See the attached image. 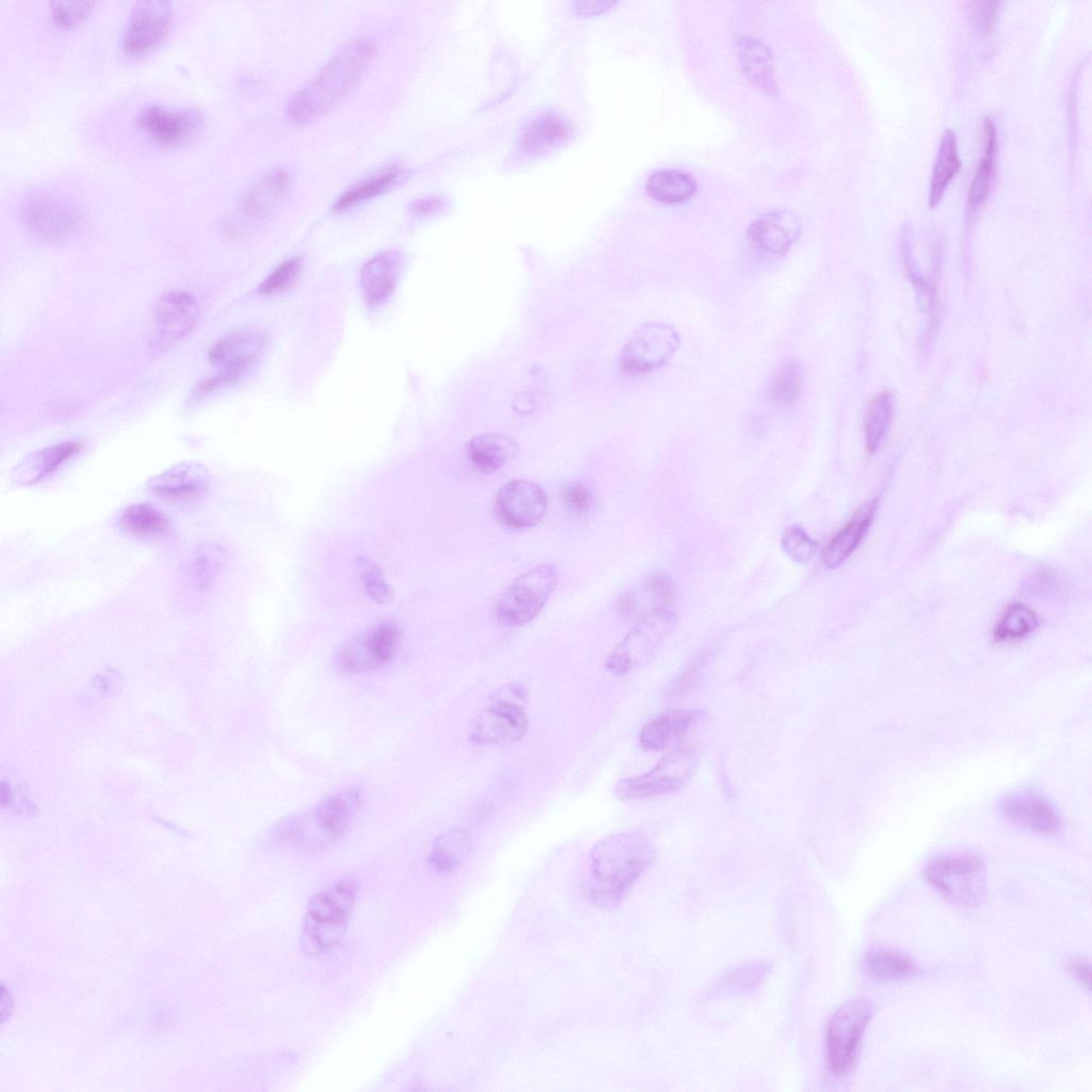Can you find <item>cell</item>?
I'll return each mask as SVG.
<instances>
[{
  "mask_svg": "<svg viewBox=\"0 0 1092 1092\" xmlns=\"http://www.w3.org/2000/svg\"><path fill=\"white\" fill-rule=\"evenodd\" d=\"M375 52V44L367 37L346 43L290 97L286 106L289 119L304 125L330 112L357 83Z\"/></svg>",
  "mask_w": 1092,
  "mask_h": 1092,
  "instance_id": "1",
  "label": "cell"
},
{
  "mask_svg": "<svg viewBox=\"0 0 1092 1092\" xmlns=\"http://www.w3.org/2000/svg\"><path fill=\"white\" fill-rule=\"evenodd\" d=\"M654 857L652 841L640 832H617L600 839L590 855L593 901L605 908L617 904Z\"/></svg>",
  "mask_w": 1092,
  "mask_h": 1092,
  "instance_id": "2",
  "label": "cell"
},
{
  "mask_svg": "<svg viewBox=\"0 0 1092 1092\" xmlns=\"http://www.w3.org/2000/svg\"><path fill=\"white\" fill-rule=\"evenodd\" d=\"M362 804L354 789L322 800L314 809L280 819L272 828L274 840L306 850H319L340 839L352 824Z\"/></svg>",
  "mask_w": 1092,
  "mask_h": 1092,
  "instance_id": "3",
  "label": "cell"
},
{
  "mask_svg": "<svg viewBox=\"0 0 1092 1092\" xmlns=\"http://www.w3.org/2000/svg\"><path fill=\"white\" fill-rule=\"evenodd\" d=\"M356 894L357 884L344 879L311 898L302 929V946L307 953L322 952L340 941Z\"/></svg>",
  "mask_w": 1092,
  "mask_h": 1092,
  "instance_id": "4",
  "label": "cell"
},
{
  "mask_svg": "<svg viewBox=\"0 0 1092 1092\" xmlns=\"http://www.w3.org/2000/svg\"><path fill=\"white\" fill-rule=\"evenodd\" d=\"M925 877L944 897L961 906H978L986 895L985 865L975 854L934 857L926 865Z\"/></svg>",
  "mask_w": 1092,
  "mask_h": 1092,
  "instance_id": "5",
  "label": "cell"
},
{
  "mask_svg": "<svg viewBox=\"0 0 1092 1092\" xmlns=\"http://www.w3.org/2000/svg\"><path fill=\"white\" fill-rule=\"evenodd\" d=\"M557 566L542 563L518 576L499 596L495 605L497 621L505 627H520L531 622L543 609L557 585Z\"/></svg>",
  "mask_w": 1092,
  "mask_h": 1092,
  "instance_id": "6",
  "label": "cell"
},
{
  "mask_svg": "<svg viewBox=\"0 0 1092 1092\" xmlns=\"http://www.w3.org/2000/svg\"><path fill=\"white\" fill-rule=\"evenodd\" d=\"M700 762L696 748L678 745L647 772L621 780L615 786L619 799L637 800L669 794L684 787L695 774Z\"/></svg>",
  "mask_w": 1092,
  "mask_h": 1092,
  "instance_id": "7",
  "label": "cell"
},
{
  "mask_svg": "<svg viewBox=\"0 0 1092 1092\" xmlns=\"http://www.w3.org/2000/svg\"><path fill=\"white\" fill-rule=\"evenodd\" d=\"M873 1008L864 998L842 1003L826 1025L825 1046L829 1066L834 1075H848L855 1066L865 1030Z\"/></svg>",
  "mask_w": 1092,
  "mask_h": 1092,
  "instance_id": "8",
  "label": "cell"
},
{
  "mask_svg": "<svg viewBox=\"0 0 1092 1092\" xmlns=\"http://www.w3.org/2000/svg\"><path fill=\"white\" fill-rule=\"evenodd\" d=\"M400 641L399 626L380 622L348 639L338 649L336 662L347 673H366L389 662Z\"/></svg>",
  "mask_w": 1092,
  "mask_h": 1092,
  "instance_id": "9",
  "label": "cell"
},
{
  "mask_svg": "<svg viewBox=\"0 0 1092 1092\" xmlns=\"http://www.w3.org/2000/svg\"><path fill=\"white\" fill-rule=\"evenodd\" d=\"M679 336L670 325L647 322L632 334L620 356L621 370L643 374L665 365L679 348Z\"/></svg>",
  "mask_w": 1092,
  "mask_h": 1092,
  "instance_id": "10",
  "label": "cell"
},
{
  "mask_svg": "<svg viewBox=\"0 0 1092 1092\" xmlns=\"http://www.w3.org/2000/svg\"><path fill=\"white\" fill-rule=\"evenodd\" d=\"M23 225L36 237L47 241H63L81 227L79 210L63 198L49 194L28 196L20 207Z\"/></svg>",
  "mask_w": 1092,
  "mask_h": 1092,
  "instance_id": "11",
  "label": "cell"
},
{
  "mask_svg": "<svg viewBox=\"0 0 1092 1092\" xmlns=\"http://www.w3.org/2000/svg\"><path fill=\"white\" fill-rule=\"evenodd\" d=\"M674 623L675 616L667 609L641 617L609 655L607 670L619 676L627 673L656 649Z\"/></svg>",
  "mask_w": 1092,
  "mask_h": 1092,
  "instance_id": "12",
  "label": "cell"
},
{
  "mask_svg": "<svg viewBox=\"0 0 1092 1092\" xmlns=\"http://www.w3.org/2000/svg\"><path fill=\"white\" fill-rule=\"evenodd\" d=\"M199 312L198 302L191 292L174 290L164 293L156 305L150 349L164 352L177 344L193 330Z\"/></svg>",
  "mask_w": 1092,
  "mask_h": 1092,
  "instance_id": "13",
  "label": "cell"
},
{
  "mask_svg": "<svg viewBox=\"0 0 1092 1092\" xmlns=\"http://www.w3.org/2000/svg\"><path fill=\"white\" fill-rule=\"evenodd\" d=\"M529 720L523 704L509 697H496L478 716L470 740L477 745H505L526 734Z\"/></svg>",
  "mask_w": 1092,
  "mask_h": 1092,
  "instance_id": "14",
  "label": "cell"
},
{
  "mask_svg": "<svg viewBox=\"0 0 1092 1092\" xmlns=\"http://www.w3.org/2000/svg\"><path fill=\"white\" fill-rule=\"evenodd\" d=\"M172 17L173 9L168 1L148 0L134 3L123 33L124 52L139 57L155 49L167 34Z\"/></svg>",
  "mask_w": 1092,
  "mask_h": 1092,
  "instance_id": "15",
  "label": "cell"
},
{
  "mask_svg": "<svg viewBox=\"0 0 1092 1092\" xmlns=\"http://www.w3.org/2000/svg\"><path fill=\"white\" fill-rule=\"evenodd\" d=\"M204 115L196 108L171 109L158 103L142 108L136 115V125L156 143L164 146L179 145L198 133Z\"/></svg>",
  "mask_w": 1092,
  "mask_h": 1092,
  "instance_id": "16",
  "label": "cell"
},
{
  "mask_svg": "<svg viewBox=\"0 0 1092 1092\" xmlns=\"http://www.w3.org/2000/svg\"><path fill=\"white\" fill-rule=\"evenodd\" d=\"M494 508L502 524L518 529L529 528L535 526L544 517L547 510V496L544 489L534 482L514 479L498 491Z\"/></svg>",
  "mask_w": 1092,
  "mask_h": 1092,
  "instance_id": "17",
  "label": "cell"
},
{
  "mask_svg": "<svg viewBox=\"0 0 1092 1092\" xmlns=\"http://www.w3.org/2000/svg\"><path fill=\"white\" fill-rule=\"evenodd\" d=\"M801 231L802 225L797 215L788 210H775L756 219L746 237L760 252L780 256L788 252Z\"/></svg>",
  "mask_w": 1092,
  "mask_h": 1092,
  "instance_id": "18",
  "label": "cell"
},
{
  "mask_svg": "<svg viewBox=\"0 0 1092 1092\" xmlns=\"http://www.w3.org/2000/svg\"><path fill=\"white\" fill-rule=\"evenodd\" d=\"M267 335L258 328H241L216 341L208 352L211 364L222 369L240 373L252 365L263 352Z\"/></svg>",
  "mask_w": 1092,
  "mask_h": 1092,
  "instance_id": "19",
  "label": "cell"
},
{
  "mask_svg": "<svg viewBox=\"0 0 1092 1092\" xmlns=\"http://www.w3.org/2000/svg\"><path fill=\"white\" fill-rule=\"evenodd\" d=\"M146 485L158 497L171 500H191L207 492L209 473L207 468L198 462H181L151 477Z\"/></svg>",
  "mask_w": 1092,
  "mask_h": 1092,
  "instance_id": "20",
  "label": "cell"
},
{
  "mask_svg": "<svg viewBox=\"0 0 1092 1092\" xmlns=\"http://www.w3.org/2000/svg\"><path fill=\"white\" fill-rule=\"evenodd\" d=\"M291 187L289 173L274 168L254 180L240 196L241 211L254 220L270 218L285 202Z\"/></svg>",
  "mask_w": 1092,
  "mask_h": 1092,
  "instance_id": "21",
  "label": "cell"
},
{
  "mask_svg": "<svg viewBox=\"0 0 1092 1092\" xmlns=\"http://www.w3.org/2000/svg\"><path fill=\"white\" fill-rule=\"evenodd\" d=\"M1001 810L1015 825L1040 835L1055 834L1060 826L1055 808L1045 798L1034 792L1008 796L1001 804Z\"/></svg>",
  "mask_w": 1092,
  "mask_h": 1092,
  "instance_id": "22",
  "label": "cell"
},
{
  "mask_svg": "<svg viewBox=\"0 0 1092 1092\" xmlns=\"http://www.w3.org/2000/svg\"><path fill=\"white\" fill-rule=\"evenodd\" d=\"M700 718L697 710L674 709L661 712L647 721L639 734L640 745L646 751L660 752L680 745L679 741L687 735Z\"/></svg>",
  "mask_w": 1092,
  "mask_h": 1092,
  "instance_id": "23",
  "label": "cell"
},
{
  "mask_svg": "<svg viewBox=\"0 0 1092 1092\" xmlns=\"http://www.w3.org/2000/svg\"><path fill=\"white\" fill-rule=\"evenodd\" d=\"M81 448L80 441L70 440L34 451L13 468L11 479L18 485L35 484L78 454Z\"/></svg>",
  "mask_w": 1092,
  "mask_h": 1092,
  "instance_id": "24",
  "label": "cell"
},
{
  "mask_svg": "<svg viewBox=\"0 0 1092 1092\" xmlns=\"http://www.w3.org/2000/svg\"><path fill=\"white\" fill-rule=\"evenodd\" d=\"M877 508V499L861 505L850 520L828 543L822 552V562L826 567L839 566L854 552L867 533Z\"/></svg>",
  "mask_w": 1092,
  "mask_h": 1092,
  "instance_id": "25",
  "label": "cell"
},
{
  "mask_svg": "<svg viewBox=\"0 0 1092 1092\" xmlns=\"http://www.w3.org/2000/svg\"><path fill=\"white\" fill-rule=\"evenodd\" d=\"M400 269V255L392 252L383 253L366 262L360 272L365 301L370 305L384 302L396 286Z\"/></svg>",
  "mask_w": 1092,
  "mask_h": 1092,
  "instance_id": "26",
  "label": "cell"
},
{
  "mask_svg": "<svg viewBox=\"0 0 1092 1092\" xmlns=\"http://www.w3.org/2000/svg\"><path fill=\"white\" fill-rule=\"evenodd\" d=\"M518 452L516 441L505 434L488 433L471 438L466 446V455L471 465L484 473L503 467Z\"/></svg>",
  "mask_w": 1092,
  "mask_h": 1092,
  "instance_id": "27",
  "label": "cell"
},
{
  "mask_svg": "<svg viewBox=\"0 0 1092 1092\" xmlns=\"http://www.w3.org/2000/svg\"><path fill=\"white\" fill-rule=\"evenodd\" d=\"M671 595L670 582L661 576H653L621 597L619 607L624 614L643 617L665 609Z\"/></svg>",
  "mask_w": 1092,
  "mask_h": 1092,
  "instance_id": "28",
  "label": "cell"
},
{
  "mask_svg": "<svg viewBox=\"0 0 1092 1092\" xmlns=\"http://www.w3.org/2000/svg\"><path fill=\"white\" fill-rule=\"evenodd\" d=\"M961 167L957 134L952 130H946L941 139L931 176L928 197L930 208H934L941 202L948 184Z\"/></svg>",
  "mask_w": 1092,
  "mask_h": 1092,
  "instance_id": "29",
  "label": "cell"
},
{
  "mask_svg": "<svg viewBox=\"0 0 1092 1092\" xmlns=\"http://www.w3.org/2000/svg\"><path fill=\"white\" fill-rule=\"evenodd\" d=\"M571 131L572 126L563 116L546 113L526 125L521 133V143L529 151L542 152L563 142Z\"/></svg>",
  "mask_w": 1092,
  "mask_h": 1092,
  "instance_id": "30",
  "label": "cell"
},
{
  "mask_svg": "<svg viewBox=\"0 0 1092 1092\" xmlns=\"http://www.w3.org/2000/svg\"><path fill=\"white\" fill-rule=\"evenodd\" d=\"M984 149L968 189V207L979 208L987 198L995 172L996 127L990 117L983 122Z\"/></svg>",
  "mask_w": 1092,
  "mask_h": 1092,
  "instance_id": "31",
  "label": "cell"
},
{
  "mask_svg": "<svg viewBox=\"0 0 1092 1092\" xmlns=\"http://www.w3.org/2000/svg\"><path fill=\"white\" fill-rule=\"evenodd\" d=\"M404 173L399 166H388L359 180L340 195L334 204L335 210L351 209L384 193L401 180Z\"/></svg>",
  "mask_w": 1092,
  "mask_h": 1092,
  "instance_id": "32",
  "label": "cell"
},
{
  "mask_svg": "<svg viewBox=\"0 0 1092 1092\" xmlns=\"http://www.w3.org/2000/svg\"><path fill=\"white\" fill-rule=\"evenodd\" d=\"M471 849V839L463 829H451L438 835L429 856L436 871L448 873L456 869Z\"/></svg>",
  "mask_w": 1092,
  "mask_h": 1092,
  "instance_id": "33",
  "label": "cell"
},
{
  "mask_svg": "<svg viewBox=\"0 0 1092 1092\" xmlns=\"http://www.w3.org/2000/svg\"><path fill=\"white\" fill-rule=\"evenodd\" d=\"M226 549L215 543H202L193 549L188 563V577L198 590L208 589L224 568Z\"/></svg>",
  "mask_w": 1092,
  "mask_h": 1092,
  "instance_id": "34",
  "label": "cell"
},
{
  "mask_svg": "<svg viewBox=\"0 0 1092 1092\" xmlns=\"http://www.w3.org/2000/svg\"><path fill=\"white\" fill-rule=\"evenodd\" d=\"M647 192L655 199L677 204L690 198L696 183L693 177L679 170H661L653 173L646 181Z\"/></svg>",
  "mask_w": 1092,
  "mask_h": 1092,
  "instance_id": "35",
  "label": "cell"
},
{
  "mask_svg": "<svg viewBox=\"0 0 1092 1092\" xmlns=\"http://www.w3.org/2000/svg\"><path fill=\"white\" fill-rule=\"evenodd\" d=\"M866 970L883 981H897L912 976L917 965L909 956L892 949H873L864 958Z\"/></svg>",
  "mask_w": 1092,
  "mask_h": 1092,
  "instance_id": "36",
  "label": "cell"
},
{
  "mask_svg": "<svg viewBox=\"0 0 1092 1092\" xmlns=\"http://www.w3.org/2000/svg\"><path fill=\"white\" fill-rule=\"evenodd\" d=\"M741 43L740 62L745 76L764 91L774 93L776 85L769 49L755 39Z\"/></svg>",
  "mask_w": 1092,
  "mask_h": 1092,
  "instance_id": "37",
  "label": "cell"
},
{
  "mask_svg": "<svg viewBox=\"0 0 1092 1092\" xmlns=\"http://www.w3.org/2000/svg\"><path fill=\"white\" fill-rule=\"evenodd\" d=\"M894 398L884 390L873 396L866 408L864 420L865 446L869 453L878 451L893 418Z\"/></svg>",
  "mask_w": 1092,
  "mask_h": 1092,
  "instance_id": "38",
  "label": "cell"
},
{
  "mask_svg": "<svg viewBox=\"0 0 1092 1092\" xmlns=\"http://www.w3.org/2000/svg\"><path fill=\"white\" fill-rule=\"evenodd\" d=\"M119 525L127 532L142 537L163 535L170 529L164 515L146 502L126 507L119 515Z\"/></svg>",
  "mask_w": 1092,
  "mask_h": 1092,
  "instance_id": "39",
  "label": "cell"
},
{
  "mask_svg": "<svg viewBox=\"0 0 1092 1092\" xmlns=\"http://www.w3.org/2000/svg\"><path fill=\"white\" fill-rule=\"evenodd\" d=\"M803 367L796 358L786 360L774 373L770 386L769 397L780 406L793 404L801 391L803 384Z\"/></svg>",
  "mask_w": 1092,
  "mask_h": 1092,
  "instance_id": "40",
  "label": "cell"
},
{
  "mask_svg": "<svg viewBox=\"0 0 1092 1092\" xmlns=\"http://www.w3.org/2000/svg\"><path fill=\"white\" fill-rule=\"evenodd\" d=\"M1038 625L1035 613L1023 604L1010 605L1001 614L994 628L996 641L1019 640L1032 632Z\"/></svg>",
  "mask_w": 1092,
  "mask_h": 1092,
  "instance_id": "41",
  "label": "cell"
},
{
  "mask_svg": "<svg viewBox=\"0 0 1092 1092\" xmlns=\"http://www.w3.org/2000/svg\"><path fill=\"white\" fill-rule=\"evenodd\" d=\"M356 564L364 590L368 596L378 604H389L394 599L395 591L386 581L379 565L365 557H357Z\"/></svg>",
  "mask_w": 1092,
  "mask_h": 1092,
  "instance_id": "42",
  "label": "cell"
},
{
  "mask_svg": "<svg viewBox=\"0 0 1092 1092\" xmlns=\"http://www.w3.org/2000/svg\"><path fill=\"white\" fill-rule=\"evenodd\" d=\"M783 551L798 564H808L817 550L815 542L800 526L785 529L781 537Z\"/></svg>",
  "mask_w": 1092,
  "mask_h": 1092,
  "instance_id": "43",
  "label": "cell"
},
{
  "mask_svg": "<svg viewBox=\"0 0 1092 1092\" xmlns=\"http://www.w3.org/2000/svg\"><path fill=\"white\" fill-rule=\"evenodd\" d=\"M301 272V260L298 257L288 259L279 264L264 280L259 285V292L262 294H275L280 293L295 283Z\"/></svg>",
  "mask_w": 1092,
  "mask_h": 1092,
  "instance_id": "44",
  "label": "cell"
},
{
  "mask_svg": "<svg viewBox=\"0 0 1092 1092\" xmlns=\"http://www.w3.org/2000/svg\"><path fill=\"white\" fill-rule=\"evenodd\" d=\"M95 4L94 1H54L50 2V13L58 26L70 28L83 21Z\"/></svg>",
  "mask_w": 1092,
  "mask_h": 1092,
  "instance_id": "45",
  "label": "cell"
},
{
  "mask_svg": "<svg viewBox=\"0 0 1092 1092\" xmlns=\"http://www.w3.org/2000/svg\"><path fill=\"white\" fill-rule=\"evenodd\" d=\"M562 501L574 514H587L593 504L590 488L581 482H569L562 489Z\"/></svg>",
  "mask_w": 1092,
  "mask_h": 1092,
  "instance_id": "46",
  "label": "cell"
},
{
  "mask_svg": "<svg viewBox=\"0 0 1092 1092\" xmlns=\"http://www.w3.org/2000/svg\"><path fill=\"white\" fill-rule=\"evenodd\" d=\"M1001 2L985 1L976 2L970 10V18L974 26L981 32L989 33L995 27Z\"/></svg>",
  "mask_w": 1092,
  "mask_h": 1092,
  "instance_id": "47",
  "label": "cell"
},
{
  "mask_svg": "<svg viewBox=\"0 0 1092 1092\" xmlns=\"http://www.w3.org/2000/svg\"><path fill=\"white\" fill-rule=\"evenodd\" d=\"M766 973L767 968L762 964L746 965L734 971L728 982L736 987H749L760 982Z\"/></svg>",
  "mask_w": 1092,
  "mask_h": 1092,
  "instance_id": "48",
  "label": "cell"
},
{
  "mask_svg": "<svg viewBox=\"0 0 1092 1092\" xmlns=\"http://www.w3.org/2000/svg\"><path fill=\"white\" fill-rule=\"evenodd\" d=\"M240 378V373L221 371L220 373L200 381L194 389V397L200 398L219 388L230 385Z\"/></svg>",
  "mask_w": 1092,
  "mask_h": 1092,
  "instance_id": "49",
  "label": "cell"
},
{
  "mask_svg": "<svg viewBox=\"0 0 1092 1092\" xmlns=\"http://www.w3.org/2000/svg\"><path fill=\"white\" fill-rule=\"evenodd\" d=\"M1066 969L1076 978L1083 987L1090 990L1091 969L1090 962L1085 957H1074L1067 960Z\"/></svg>",
  "mask_w": 1092,
  "mask_h": 1092,
  "instance_id": "50",
  "label": "cell"
},
{
  "mask_svg": "<svg viewBox=\"0 0 1092 1092\" xmlns=\"http://www.w3.org/2000/svg\"><path fill=\"white\" fill-rule=\"evenodd\" d=\"M614 4L612 0H581L576 1V10L580 13H597L605 11Z\"/></svg>",
  "mask_w": 1092,
  "mask_h": 1092,
  "instance_id": "51",
  "label": "cell"
},
{
  "mask_svg": "<svg viewBox=\"0 0 1092 1092\" xmlns=\"http://www.w3.org/2000/svg\"><path fill=\"white\" fill-rule=\"evenodd\" d=\"M441 206V199L438 197H424L416 199L412 204V211L415 214H427L437 210Z\"/></svg>",
  "mask_w": 1092,
  "mask_h": 1092,
  "instance_id": "52",
  "label": "cell"
}]
</instances>
